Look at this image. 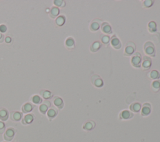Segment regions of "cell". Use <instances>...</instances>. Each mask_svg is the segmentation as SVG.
<instances>
[{
    "label": "cell",
    "mask_w": 160,
    "mask_h": 142,
    "mask_svg": "<svg viewBox=\"0 0 160 142\" xmlns=\"http://www.w3.org/2000/svg\"><path fill=\"white\" fill-rule=\"evenodd\" d=\"M131 64L134 68H140L141 66L142 62V55L138 52H135L131 58Z\"/></svg>",
    "instance_id": "7a4b0ae2"
},
{
    "label": "cell",
    "mask_w": 160,
    "mask_h": 142,
    "mask_svg": "<svg viewBox=\"0 0 160 142\" xmlns=\"http://www.w3.org/2000/svg\"><path fill=\"white\" fill-rule=\"evenodd\" d=\"M59 14V9L57 6L52 8L50 11V17L52 18H56Z\"/></svg>",
    "instance_id": "83f0119b"
},
{
    "label": "cell",
    "mask_w": 160,
    "mask_h": 142,
    "mask_svg": "<svg viewBox=\"0 0 160 142\" xmlns=\"http://www.w3.org/2000/svg\"><path fill=\"white\" fill-rule=\"evenodd\" d=\"M110 43L112 47L115 50H119L121 48V43L116 34H114L113 36L111 37Z\"/></svg>",
    "instance_id": "ba28073f"
},
{
    "label": "cell",
    "mask_w": 160,
    "mask_h": 142,
    "mask_svg": "<svg viewBox=\"0 0 160 142\" xmlns=\"http://www.w3.org/2000/svg\"><path fill=\"white\" fill-rule=\"evenodd\" d=\"M5 142H8V141H5Z\"/></svg>",
    "instance_id": "8d00e7d4"
},
{
    "label": "cell",
    "mask_w": 160,
    "mask_h": 142,
    "mask_svg": "<svg viewBox=\"0 0 160 142\" xmlns=\"http://www.w3.org/2000/svg\"><path fill=\"white\" fill-rule=\"evenodd\" d=\"M16 131L13 128H9L4 133V139L7 141H10L13 139Z\"/></svg>",
    "instance_id": "9c48e42d"
},
{
    "label": "cell",
    "mask_w": 160,
    "mask_h": 142,
    "mask_svg": "<svg viewBox=\"0 0 160 142\" xmlns=\"http://www.w3.org/2000/svg\"><path fill=\"white\" fill-rule=\"evenodd\" d=\"M96 127V123L93 120H88L86 121L83 125V129L85 131L90 132L93 130Z\"/></svg>",
    "instance_id": "7c38bea8"
},
{
    "label": "cell",
    "mask_w": 160,
    "mask_h": 142,
    "mask_svg": "<svg viewBox=\"0 0 160 142\" xmlns=\"http://www.w3.org/2000/svg\"><path fill=\"white\" fill-rule=\"evenodd\" d=\"M53 103L59 110L62 109L63 108V106H64L63 100H62L61 98H60L59 97H54V100H53Z\"/></svg>",
    "instance_id": "7402d4cb"
},
{
    "label": "cell",
    "mask_w": 160,
    "mask_h": 142,
    "mask_svg": "<svg viewBox=\"0 0 160 142\" xmlns=\"http://www.w3.org/2000/svg\"><path fill=\"white\" fill-rule=\"evenodd\" d=\"M5 124L3 121H0V134L5 133Z\"/></svg>",
    "instance_id": "d6a6232c"
},
{
    "label": "cell",
    "mask_w": 160,
    "mask_h": 142,
    "mask_svg": "<svg viewBox=\"0 0 160 142\" xmlns=\"http://www.w3.org/2000/svg\"><path fill=\"white\" fill-rule=\"evenodd\" d=\"M34 108V106L30 103H26L25 105H23L22 106V112L24 113H28L31 112L32 110H33Z\"/></svg>",
    "instance_id": "d4e9b609"
},
{
    "label": "cell",
    "mask_w": 160,
    "mask_h": 142,
    "mask_svg": "<svg viewBox=\"0 0 160 142\" xmlns=\"http://www.w3.org/2000/svg\"><path fill=\"white\" fill-rule=\"evenodd\" d=\"M151 88L154 93H157L159 92L160 90V79L157 80H154L151 83Z\"/></svg>",
    "instance_id": "ffe728a7"
},
{
    "label": "cell",
    "mask_w": 160,
    "mask_h": 142,
    "mask_svg": "<svg viewBox=\"0 0 160 142\" xmlns=\"http://www.w3.org/2000/svg\"><path fill=\"white\" fill-rule=\"evenodd\" d=\"M40 94L43 97V98H45V100H48V99H51L53 97V94L51 92L48 90H42L41 91V92H40Z\"/></svg>",
    "instance_id": "484cf974"
},
{
    "label": "cell",
    "mask_w": 160,
    "mask_h": 142,
    "mask_svg": "<svg viewBox=\"0 0 160 142\" xmlns=\"http://www.w3.org/2000/svg\"><path fill=\"white\" fill-rule=\"evenodd\" d=\"M136 48H137V47H136V45L134 42L128 41L125 45L123 55L127 57L132 56L134 53Z\"/></svg>",
    "instance_id": "3957f363"
},
{
    "label": "cell",
    "mask_w": 160,
    "mask_h": 142,
    "mask_svg": "<svg viewBox=\"0 0 160 142\" xmlns=\"http://www.w3.org/2000/svg\"><path fill=\"white\" fill-rule=\"evenodd\" d=\"M34 120V116L33 114H28L23 118L22 123L23 125H28L31 123Z\"/></svg>",
    "instance_id": "603a6c76"
},
{
    "label": "cell",
    "mask_w": 160,
    "mask_h": 142,
    "mask_svg": "<svg viewBox=\"0 0 160 142\" xmlns=\"http://www.w3.org/2000/svg\"><path fill=\"white\" fill-rule=\"evenodd\" d=\"M102 46V43L99 41H95L91 45L90 47V50L91 53L97 52L99 49L101 48Z\"/></svg>",
    "instance_id": "4fadbf2b"
},
{
    "label": "cell",
    "mask_w": 160,
    "mask_h": 142,
    "mask_svg": "<svg viewBox=\"0 0 160 142\" xmlns=\"http://www.w3.org/2000/svg\"><path fill=\"white\" fill-rule=\"evenodd\" d=\"M58 113V110L54 107H52L48 110L47 116H48V117L49 119L50 120H51L52 119H53V118H54L56 116H57Z\"/></svg>",
    "instance_id": "ac0fdd59"
},
{
    "label": "cell",
    "mask_w": 160,
    "mask_h": 142,
    "mask_svg": "<svg viewBox=\"0 0 160 142\" xmlns=\"http://www.w3.org/2000/svg\"><path fill=\"white\" fill-rule=\"evenodd\" d=\"M4 41V36L3 34H2L1 33H0V43H3Z\"/></svg>",
    "instance_id": "d590c367"
},
{
    "label": "cell",
    "mask_w": 160,
    "mask_h": 142,
    "mask_svg": "<svg viewBox=\"0 0 160 142\" xmlns=\"http://www.w3.org/2000/svg\"><path fill=\"white\" fill-rule=\"evenodd\" d=\"M151 112V105L150 103H145L141 106V115L143 116H148Z\"/></svg>",
    "instance_id": "30bf717a"
},
{
    "label": "cell",
    "mask_w": 160,
    "mask_h": 142,
    "mask_svg": "<svg viewBox=\"0 0 160 142\" xmlns=\"http://www.w3.org/2000/svg\"><path fill=\"white\" fill-rule=\"evenodd\" d=\"M51 106V103L49 101H45L43 103L39 106V112H41L42 114H45L48 108Z\"/></svg>",
    "instance_id": "5bb4252c"
},
{
    "label": "cell",
    "mask_w": 160,
    "mask_h": 142,
    "mask_svg": "<svg viewBox=\"0 0 160 142\" xmlns=\"http://www.w3.org/2000/svg\"><path fill=\"white\" fill-rule=\"evenodd\" d=\"M134 116V114L133 112H131L129 110H123L119 113V118L121 120H128L133 118Z\"/></svg>",
    "instance_id": "52a82bcc"
},
{
    "label": "cell",
    "mask_w": 160,
    "mask_h": 142,
    "mask_svg": "<svg viewBox=\"0 0 160 142\" xmlns=\"http://www.w3.org/2000/svg\"><path fill=\"white\" fill-rule=\"evenodd\" d=\"M9 113L8 110L5 108H1L0 110V120L3 121H6L8 119Z\"/></svg>",
    "instance_id": "cb8c5ba5"
},
{
    "label": "cell",
    "mask_w": 160,
    "mask_h": 142,
    "mask_svg": "<svg viewBox=\"0 0 160 142\" xmlns=\"http://www.w3.org/2000/svg\"><path fill=\"white\" fill-rule=\"evenodd\" d=\"M148 77L153 80H159V79H160V73L158 71L153 70L150 73H148Z\"/></svg>",
    "instance_id": "9a60e30c"
},
{
    "label": "cell",
    "mask_w": 160,
    "mask_h": 142,
    "mask_svg": "<svg viewBox=\"0 0 160 142\" xmlns=\"http://www.w3.org/2000/svg\"><path fill=\"white\" fill-rule=\"evenodd\" d=\"M66 21V18L65 17H64V16H59L58 17L57 19H56V23H57V25L59 26H62L64 24H65V23Z\"/></svg>",
    "instance_id": "f546056e"
},
{
    "label": "cell",
    "mask_w": 160,
    "mask_h": 142,
    "mask_svg": "<svg viewBox=\"0 0 160 142\" xmlns=\"http://www.w3.org/2000/svg\"><path fill=\"white\" fill-rule=\"evenodd\" d=\"M152 66V60L150 57L148 56H144L142 58V62H141V66L143 70L144 71H148L149 70Z\"/></svg>",
    "instance_id": "5b68a950"
},
{
    "label": "cell",
    "mask_w": 160,
    "mask_h": 142,
    "mask_svg": "<svg viewBox=\"0 0 160 142\" xmlns=\"http://www.w3.org/2000/svg\"><path fill=\"white\" fill-rule=\"evenodd\" d=\"M144 52L146 54L148 55V57H155L156 56V49L153 43L150 41H146L143 46Z\"/></svg>",
    "instance_id": "6da1fadb"
},
{
    "label": "cell",
    "mask_w": 160,
    "mask_h": 142,
    "mask_svg": "<svg viewBox=\"0 0 160 142\" xmlns=\"http://www.w3.org/2000/svg\"><path fill=\"white\" fill-rule=\"evenodd\" d=\"M6 26L4 25L0 26V32L1 33H5L6 31Z\"/></svg>",
    "instance_id": "836d02e7"
},
{
    "label": "cell",
    "mask_w": 160,
    "mask_h": 142,
    "mask_svg": "<svg viewBox=\"0 0 160 142\" xmlns=\"http://www.w3.org/2000/svg\"><path fill=\"white\" fill-rule=\"evenodd\" d=\"M130 109L131 112L138 113L141 109V105L139 102H134V103H133L130 105Z\"/></svg>",
    "instance_id": "d6986e66"
},
{
    "label": "cell",
    "mask_w": 160,
    "mask_h": 142,
    "mask_svg": "<svg viewBox=\"0 0 160 142\" xmlns=\"http://www.w3.org/2000/svg\"><path fill=\"white\" fill-rule=\"evenodd\" d=\"M23 114L19 112H13L10 113V118L13 121H19L21 120Z\"/></svg>",
    "instance_id": "e0dca14e"
},
{
    "label": "cell",
    "mask_w": 160,
    "mask_h": 142,
    "mask_svg": "<svg viewBox=\"0 0 160 142\" xmlns=\"http://www.w3.org/2000/svg\"><path fill=\"white\" fill-rule=\"evenodd\" d=\"M110 39H111V38L108 36V35H106V34L101 35V43L105 46H108L110 43Z\"/></svg>",
    "instance_id": "4316f807"
},
{
    "label": "cell",
    "mask_w": 160,
    "mask_h": 142,
    "mask_svg": "<svg viewBox=\"0 0 160 142\" xmlns=\"http://www.w3.org/2000/svg\"><path fill=\"white\" fill-rule=\"evenodd\" d=\"M54 4L58 8H63L66 5L65 2L64 1H62V0H55V1H54Z\"/></svg>",
    "instance_id": "1f68e13d"
},
{
    "label": "cell",
    "mask_w": 160,
    "mask_h": 142,
    "mask_svg": "<svg viewBox=\"0 0 160 142\" xmlns=\"http://www.w3.org/2000/svg\"><path fill=\"white\" fill-rule=\"evenodd\" d=\"M5 41L6 43H10L11 41V38L10 37H7L5 38Z\"/></svg>",
    "instance_id": "e575fe53"
},
{
    "label": "cell",
    "mask_w": 160,
    "mask_h": 142,
    "mask_svg": "<svg viewBox=\"0 0 160 142\" xmlns=\"http://www.w3.org/2000/svg\"><path fill=\"white\" fill-rule=\"evenodd\" d=\"M157 25L155 21H151L148 24V30L150 33H154L157 31Z\"/></svg>",
    "instance_id": "44dd1931"
},
{
    "label": "cell",
    "mask_w": 160,
    "mask_h": 142,
    "mask_svg": "<svg viewBox=\"0 0 160 142\" xmlns=\"http://www.w3.org/2000/svg\"><path fill=\"white\" fill-rule=\"evenodd\" d=\"M91 82L92 85L97 88H101L104 85L103 79L98 74H93L91 77Z\"/></svg>",
    "instance_id": "277c9868"
},
{
    "label": "cell",
    "mask_w": 160,
    "mask_h": 142,
    "mask_svg": "<svg viewBox=\"0 0 160 142\" xmlns=\"http://www.w3.org/2000/svg\"><path fill=\"white\" fill-rule=\"evenodd\" d=\"M102 21L101 19L98 18H96L92 21L90 25V30L92 32H96L99 29L100 26H101V24H102Z\"/></svg>",
    "instance_id": "8992f818"
},
{
    "label": "cell",
    "mask_w": 160,
    "mask_h": 142,
    "mask_svg": "<svg viewBox=\"0 0 160 142\" xmlns=\"http://www.w3.org/2000/svg\"><path fill=\"white\" fill-rule=\"evenodd\" d=\"M31 100H32V101H33V103H34V104H37V105L41 103L43 101L41 98L39 97L38 95L33 96L31 98Z\"/></svg>",
    "instance_id": "4dcf8cb0"
},
{
    "label": "cell",
    "mask_w": 160,
    "mask_h": 142,
    "mask_svg": "<svg viewBox=\"0 0 160 142\" xmlns=\"http://www.w3.org/2000/svg\"><path fill=\"white\" fill-rule=\"evenodd\" d=\"M65 46L66 48L68 50H73L75 48V41L74 40V39L71 37L68 38L66 39L65 41Z\"/></svg>",
    "instance_id": "2e32d148"
},
{
    "label": "cell",
    "mask_w": 160,
    "mask_h": 142,
    "mask_svg": "<svg viewBox=\"0 0 160 142\" xmlns=\"http://www.w3.org/2000/svg\"><path fill=\"white\" fill-rule=\"evenodd\" d=\"M142 6L144 8H150L154 5V0H144L142 1Z\"/></svg>",
    "instance_id": "f1b7e54d"
},
{
    "label": "cell",
    "mask_w": 160,
    "mask_h": 142,
    "mask_svg": "<svg viewBox=\"0 0 160 142\" xmlns=\"http://www.w3.org/2000/svg\"><path fill=\"white\" fill-rule=\"evenodd\" d=\"M101 30L102 32L107 35V34H111L113 33V29L110 25L109 23L108 22H103L101 25Z\"/></svg>",
    "instance_id": "8fae6325"
}]
</instances>
